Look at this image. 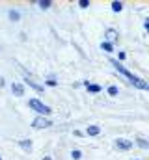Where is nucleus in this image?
<instances>
[{
	"label": "nucleus",
	"instance_id": "obj_15",
	"mask_svg": "<svg viewBox=\"0 0 149 160\" xmlns=\"http://www.w3.org/2000/svg\"><path fill=\"white\" fill-rule=\"evenodd\" d=\"M71 157H73L74 160H78V158H82V153H80L78 149H73V151H71Z\"/></svg>",
	"mask_w": 149,
	"mask_h": 160
},
{
	"label": "nucleus",
	"instance_id": "obj_10",
	"mask_svg": "<svg viewBox=\"0 0 149 160\" xmlns=\"http://www.w3.org/2000/svg\"><path fill=\"white\" fill-rule=\"evenodd\" d=\"M37 4H39V8H41V9H47V8H50V6H52V2H50V0H41V2H37Z\"/></svg>",
	"mask_w": 149,
	"mask_h": 160
},
{
	"label": "nucleus",
	"instance_id": "obj_21",
	"mask_svg": "<svg viewBox=\"0 0 149 160\" xmlns=\"http://www.w3.org/2000/svg\"><path fill=\"white\" fill-rule=\"evenodd\" d=\"M43 160H50V158H49V157H45V158H43Z\"/></svg>",
	"mask_w": 149,
	"mask_h": 160
},
{
	"label": "nucleus",
	"instance_id": "obj_18",
	"mask_svg": "<svg viewBox=\"0 0 149 160\" xmlns=\"http://www.w3.org/2000/svg\"><path fill=\"white\" fill-rule=\"evenodd\" d=\"M78 6H80V8H88V6H90V0H80Z\"/></svg>",
	"mask_w": 149,
	"mask_h": 160
},
{
	"label": "nucleus",
	"instance_id": "obj_3",
	"mask_svg": "<svg viewBox=\"0 0 149 160\" xmlns=\"http://www.w3.org/2000/svg\"><path fill=\"white\" fill-rule=\"evenodd\" d=\"M52 123L47 119V118H43V116H39V118H36V119L32 121V127L34 128H47V127H50Z\"/></svg>",
	"mask_w": 149,
	"mask_h": 160
},
{
	"label": "nucleus",
	"instance_id": "obj_4",
	"mask_svg": "<svg viewBox=\"0 0 149 160\" xmlns=\"http://www.w3.org/2000/svg\"><path fill=\"white\" fill-rule=\"evenodd\" d=\"M116 147L119 151H129L132 147V142L131 140H125V138H119V140H116Z\"/></svg>",
	"mask_w": 149,
	"mask_h": 160
},
{
	"label": "nucleus",
	"instance_id": "obj_5",
	"mask_svg": "<svg viewBox=\"0 0 149 160\" xmlns=\"http://www.w3.org/2000/svg\"><path fill=\"white\" fill-rule=\"evenodd\" d=\"M105 39H106V43H116V41L119 39V34H117V30H114V28H108L106 32H105Z\"/></svg>",
	"mask_w": 149,
	"mask_h": 160
},
{
	"label": "nucleus",
	"instance_id": "obj_17",
	"mask_svg": "<svg viewBox=\"0 0 149 160\" xmlns=\"http://www.w3.org/2000/svg\"><path fill=\"white\" fill-rule=\"evenodd\" d=\"M138 145H140L142 149H147V147H149V143L144 140V138H140V140H138Z\"/></svg>",
	"mask_w": 149,
	"mask_h": 160
},
{
	"label": "nucleus",
	"instance_id": "obj_8",
	"mask_svg": "<svg viewBox=\"0 0 149 160\" xmlns=\"http://www.w3.org/2000/svg\"><path fill=\"white\" fill-rule=\"evenodd\" d=\"M86 132H88L90 136H97V134L101 132V128H99L97 125H91V127H88V130H86Z\"/></svg>",
	"mask_w": 149,
	"mask_h": 160
},
{
	"label": "nucleus",
	"instance_id": "obj_13",
	"mask_svg": "<svg viewBox=\"0 0 149 160\" xmlns=\"http://www.w3.org/2000/svg\"><path fill=\"white\" fill-rule=\"evenodd\" d=\"M101 48H103L105 52H112V48H114V47H112L110 43H106V41H103V43H101Z\"/></svg>",
	"mask_w": 149,
	"mask_h": 160
},
{
	"label": "nucleus",
	"instance_id": "obj_11",
	"mask_svg": "<svg viewBox=\"0 0 149 160\" xmlns=\"http://www.w3.org/2000/svg\"><path fill=\"white\" fill-rule=\"evenodd\" d=\"M112 9H114L116 13H119V11L123 9V4H121V2H112Z\"/></svg>",
	"mask_w": 149,
	"mask_h": 160
},
{
	"label": "nucleus",
	"instance_id": "obj_20",
	"mask_svg": "<svg viewBox=\"0 0 149 160\" xmlns=\"http://www.w3.org/2000/svg\"><path fill=\"white\" fill-rule=\"evenodd\" d=\"M2 86H4V78H2V77H0V88H2Z\"/></svg>",
	"mask_w": 149,
	"mask_h": 160
},
{
	"label": "nucleus",
	"instance_id": "obj_9",
	"mask_svg": "<svg viewBox=\"0 0 149 160\" xmlns=\"http://www.w3.org/2000/svg\"><path fill=\"white\" fill-rule=\"evenodd\" d=\"M19 145H21L23 149H26V151H30V149H32V142H30V140H21V142H19Z\"/></svg>",
	"mask_w": 149,
	"mask_h": 160
},
{
	"label": "nucleus",
	"instance_id": "obj_16",
	"mask_svg": "<svg viewBox=\"0 0 149 160\" xmlns=\"http://www.w3.org/2000/svg\"><path fill=\"white\" fill-rule=\"evenodd\" d=\"M108 93H110L112 97H116V95H117V93H119V89H117V88H116V86H110V88H108Z\"/></svg>",
	"mask_w": 149,
	"mask_h": 160
},
{
	"label": "nucleus",
	"instance_id": "obj_2",
	"mask_svg": "<svg viewBox=\"0 0 149 160\" xmlns=\"http://www.w3.org/2000/svg\"><path fill=\"white\" fill-rule=\"evenodd\" d=\"M30 108H34L36 112H39V114H43V116H47V114H50V108L47 106V104H43L41 101H37V99H30Z\"/></svg>",
	"mask_w": 149,
	"mask_h": 160
},
{
	"label": "nucleus",
	"instance_id": "obj_12",
	"mask_svg": "<svg viewBox=\"0 0 149 160\" xmlns=\"http://www.w3.org/2000/svg\"><path fill=\"white\" fill-rule=\"evenodd\" d=\"M9 19H11V21H19V19H21V13L15 11V9H11V11H9Z\"/></svg>",
	"mask_w": 149,
	"mask_h": 160
},
{
	"label": "nucleus",
	"instance_id": "obj_19",
	"mask_svg": "<svg viewBox=\"0 0 149 160\" xmlns=\"http://www.w3.org/2000/svg\"><path fill=\"white\" fill-rule=\"evenodd\" d=\"M47 86H50V88H52V86H56V80H54V78H49V80H47Z\"/></svg>",
	"mask_w": 149,
	"mask_h": 160
},
{
	"label": "nucleus",
	"instance_id": "obj_6",
	"mask_svg": "<svg viewBox=\"0 0 149 160\" xmlns=\"http://www.w3.org/2000/svg\"><path fill=\"white\" fill-rule=\"evenodd\" d=\"M11 91H13L17 97H23V95H24V86H23V84H19V82H15V84L11 86Z\"/></svg>",
	"mask_w": 149,
	"mask_h": 160
},
{
	"label": "nucleus",
	"instance_id": "obj_14",
	"mask_svg": "<svg viewBox=\"0 0 149 160\" xmlns=\"http://www.w3.org/2000/svg\"><path fill=\"white\" fill-rule=\"evenodd\" d=\"M26 82H28V86H30V88H34L36 91H43V88H41L39 84H36V82H32V80H26Z\"/></svg>",
	"mask_w": 149,
	"mask_h": 160
},
{
	"label": "nucleus",
	"instance_id": "obj_1",
	"mask_svg": "<svg viewBox=\"0 0 149 160\" xmlns=\"http://www.w3.org/2000/svg\"><path fill=\"white\" fill-rule=\"evenodd\" d=\"M110 63L116 67V71H117V73H121L123 77H127V78L131 80V84H134V86H136V88H140V89H149V84L146 82V80H144V78H138V77H134V75H132L131 71H127V69H125V67H123V65H121L117 60H110Z\"/></svg>",
	"mask_w": 149,
	"mask_h": 160
},
{
	"label": "nucleus",
	"instance_id": "obj_7",
	"mask_svg": "<svg viewBox=\"0 0 149 160\" xmlns=\"http://www.w3.org/2000/svg\"><path fill=\"white\" fill-rule=\"evenodd\" d=\"M84 86L91 91V93H99L101 91V86H97V84H90V82H84Z\"/></svg>",
	"mask_w": 149,
	"mask_h": 160
},
{
	"label": "nucleus",
	"instance_id": "obj_22",
	"mask_svg": "<svg viewBox=\"0 0 149 160\" xmlns=\"http://www.w3.org/2000/svg\"><path fill=\"white\" fill-rule=\"evenodd\" d=\"M0 160H2V158H0Z\"/></svg>",
	"mask_w": 149,
	"mask_h": 160
}]
</instances>
